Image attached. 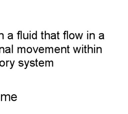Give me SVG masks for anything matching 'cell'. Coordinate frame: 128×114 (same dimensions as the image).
Returning a JSON list of instances; mask_svg holds the SVG:
<instances>
[{
    "mask_svg": "<svg viewBox=\"0 0 128 114\" xmlns=\"http://www.w3.org/2000/svg\"><path fill=\"white\" fill-rule=\"evenodd\" d=\"M32 38L34 39H36L37 37L36 34L34 33L32 35Z\"/></svg>",
    "mask_w": 128,
    "mask_h": 114,
    "instance_id": "1",
    "label": "cell"
}]
</instances>
